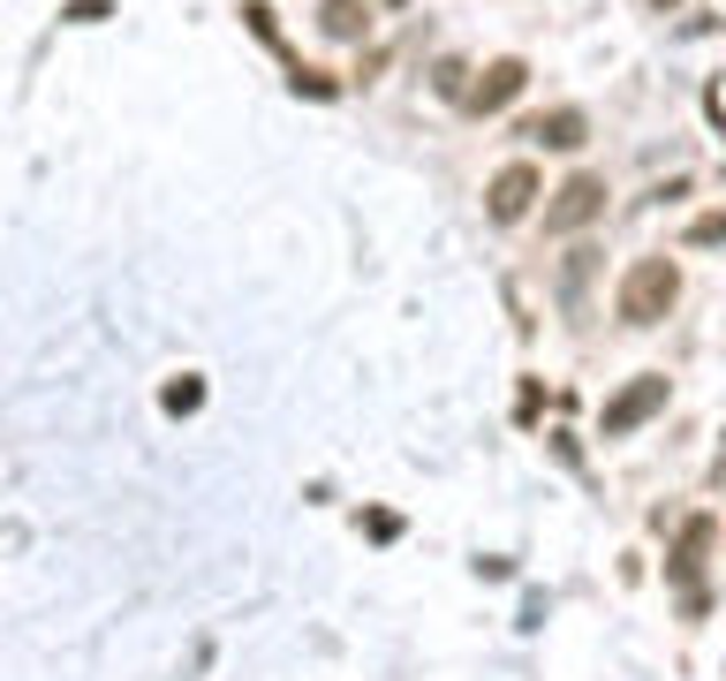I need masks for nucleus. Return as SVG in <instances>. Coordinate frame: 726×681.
<instances>
[{"label": "nucleus", "mask_w": 726, "mask_h": 681, "mask_svg": "<svg viewBox=\"0 0 726 681\" xmlns=\"http://www.w3.org/2000/svg\"><path fill=\"white\" fill-rule=\"evenodd\" d=\"M674 296H682V265H674V257H636V265L621 273L613 311H621V326H658V318L674 311Z\"/></svg>", "instance_id": "f257e3e1"}, {"label": "nucleus", "mask_w": 726, "mask_h": 681, "mask_svg": "<svg viewBox=\"0 0 726 681\" xmlns=\"http://www.w3.org/2000/svg\"><path fill=\"white\" fill-rule=\"evenodd\" d=\"M666 394H674V379H666V372H636V379H628V386H621V394L599 409V431H605V439H628L636 425H651V417L666 409Z\"/></svg>", "instance_id": "f03ea898"}, {"label": "nucleus", "mask_w": 726, "mask_h": 681, "mask_svg": "<svg viewBox=\"0 0 726 681\" xmlns=\"http://www.w3.org/2000/svg\"><path fill=\"white\" fill-rule=\"evenodd\" d=\"M599 213H605V174H567L553 190V205H545V235H575Z\"/></svg>", "instance_id": "7ed1b4c3"}, {"label": "nucleus", "mask_w": 726, "mask_h": 681, "mask_svg": "<svg viewBox=\"0 0 726 681\" xmlns=\"http://www.w3.org/2000/svg\"><path fill=\"white\" fill-rule=\"evenodd\" d=\"M712 538H719V522H712V515H688V522H682V546H674V560H666V576L688 591V606H704V598H696V583H704Z\"/></svg>", "instance_id": "20e7f679"}, {"label": "nucleus", "mask_w": 726, "mask_h": 681, "mask_svg": "<svg viewBox=\"0 0 726 681\" xmlns=\"http://www.w3.org/2000/svg\"><path fill=\"white\" fill-rule=\"evenodd\" d=\"M530 197H538V167L530 160H508V167L492 174V190H484V205H492L500 227H514V220L530 213Z\"/></svg>", "instance_id": "39448f33"}, {"label": "nucleus", "mask_w": 726, "mask_h": 681, "mask_svg": "<svg viewBox=\"0 0 726 681\" xmlns=\"http://www.w3.org/2000/svg\"><path fill=\"white\" fill-rule=\"evenodd\" d=\"M522 84H530V69H522V61L508 53V61H492V69H484V77L470 84V99H462V114H500V106H508V99H514Z\"/></svg>", "instance_id": "423d86ee"}, {"label": "nucleus", "mask_w": 726, "mask_h": 681, "mask_svg": "<svg viewBox=\"0 0 726 681\" xmlns=\"http://www.w3.org/2000/svg\"><path fill=\"white\" fill-rule=\"evenodd\" d=\"M522 136H530V144H545V152H575V144L591 136V122H583V106H553V114L522 122Z\"/></svg>", "instance_id": "0eeeda50"}, {"label": "nucleus", "mask_w": 726, "mask_h": 681, "mask_svg": "<svg viewBox=\"0 0 726 681\" xmlns=\"http://www.w3.org/2000/svg\"><path fill=\"white\" fill-rule=\"evenodd\" d=\"M318 31L326 39H364L371 31V0H318Z\"/></svg>", "instance_id": "6e6552de"}, {"label": "nucleus", "mask_w": 726, "mask_h": 681, "mask_svg": "<svg viewBox=\"0 0 726 681\" xmlns=\"http://www.w3.org/2000/svg\"><path fill=\"white\" fill-rule=\"evenodd\" d=\"M160 402H167L174 417H190V409H197V402H205V386H197V379H174L167 394H160Z\"/></svg>", "instance_id": "1a4fd4ad"}, {"label": "nucleus", "mask_w": 726, "mask_h": 681, "mask_svg": "<svg viewBox=\"0 0 726 681\" xmlns=\"http://www.w3.org/2000/svg\"><path fill=\"white\" fill-rule=\"evenodd\" d=\"M688 243L704 251V243H726V213H704V220H688Z\"/></svg>", "instance_id": "9d476101"}, {"label": "nucleus", "mask_w": 726, "mask_h": 681, "mask_svg": "<svg viewBox=\"0 0 726 681\" xmlns=\"http://www.w3.org/2000/svg\"><path fill=\"white\" fill-rule=\"evenodd\" d=\"M61 16H69V23H99V16H106V0H69Z\"/></svg>", "instance_id": "9b49d317"}, {"label": "nucleus", "mask_w": 726, "mask_h": 681, "mask_svg": "<svg viewBox=\"0 0 726 681\" xmlns=\"http://www.w3.org/2000/svg\"><path fill=\"white\" fill-rule=\"evenodd\" d=\"M651 8H674V0H651Z\"/></svg>", "instance_id": "f8f14e48"}]
</instances>
